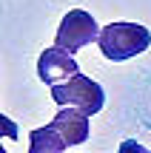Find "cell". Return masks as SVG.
Wrapping results in <instances>:
<instances>
[{"instance_id":"277c9868","label":"cell","mask_w":151,"mask_h":153,"mask_svg":"<svg viewBox=\"0 0 151 153\" xmlns=\"http://www.w3.org/2000/svg\"><path fill=\"white\" fill-rule=\"evenodd\" d=\"M77 74H80L77 60H74L68 51L57 48V45L46 48L43 54H40V60H37V76L46 85H60V79H71V76H77Z\"/></svg>"},{"instance_id":"3957f363","label":"cell","mask_w":151,"mask_h":153,"mask_svg":"<svg viewBox=\"0 0 151 153\" xmlns=\"http://www.w3.org/2000/svg\"><path fill=\"white\" fill-rule=\"evenodd\" d=\"M100 31L103 28L97 26V20L89 14L86 9H68V14L60 20V28L54 34V45L68 54L80 51L83 45L100 40Z\"/></svg>"},{"instance_id":"6da1fadb","label":"cell","mask_w":151,"mask_h":153,"mask_svg":"<svg viewBox=\"0 0 151 153\" xmlns=\"http://www.w3.org/2000/svg\"><path fill=\"white\" fill-rule=\"evenodd\" d=\"M100 45L103 57L111 62H123L131 60V57L143 54V51L151 45V31L140 23H108L100 31Z\"/></svg>"},{"instance_id":"52a82bcc","label":"cell","mask_w":151,"mask_h":153,"mask_svg":"<svg viewBox=\"0 0 151 153\" xmlns=\"http://www.w3.org/2000/svg\"><path fill=\"white\" fill-rule=\"evenodd\" d=\"M117 153H151L148 148H143L140 142H134V139H125L123 145H120V150Z\"/></svg>"},{"instance_id":"5b68a950","label":"cell","mask_w":151,"mask_h":153,"mask_svg":"<svg viewBox=\"0 0 151 153\" xmlns=\"http://www.w3.org/2000/svg\"><path fill=\"white\" fill-rule=\"evenodd\" d=\"M49 125L66 139V145H83L86 139H89V133H91L89 116H86L83 111H77V108H60V114H57Z\"/></svg>"},{"instance_id":"8992f818","label":"cell","mask_w":151,"mask_h":153,"mask_svg":"<svg viewBox=\"0 0 151 153\" xmlns=\"http://www.w3.org/2000/svg\"><path fill=\"white\" fill-rule=\"evenodd\" d=\"M68 145L51 125L46 128H34L29 133V153H63Z\"/></svg>"},{"instance_id":"7a4b0ae2","label":"cell","mask_w":151,"mask_h":153,"mask_svg":"<svg viewBox=\"0 0 151 153\" xmlns=\"http://www.w3.org/2000/svg\"><path fill=\"white\" fill-rule=\"evenodd\" d=\"M51 99H54L60 108H77L86 116H94L103 111L106 105V91H103L100 82H94L91 76L77 74L71 79L60 82V85H51Z\"/></svg>"}]
</instances>
